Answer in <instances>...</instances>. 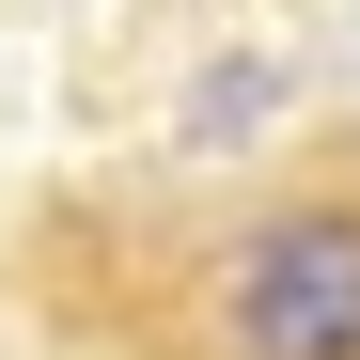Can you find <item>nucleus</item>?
<instances>
[{
    "label": "nucleus",
    "instance_id": "obj_1",
    "mask_svg": "<svg viewBox=\"0 0 360 360\" xmlns=\"http://www.w3.org/2000/svg\"><path fill=\"white\" fill-rule=\"evenodd\" d=\"M235 345L251 360H360V204H282L235 235Z\"/></svg>",
    "mask_w": 360,
    "mask_h": 360
}]
</instances>
